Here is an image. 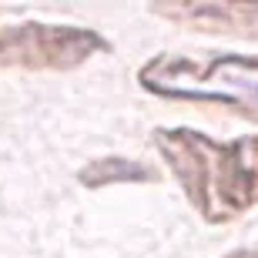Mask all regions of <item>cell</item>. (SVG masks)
I'll list each match as a JSON object with an SVG mask.
<instances>
[{
  "label": "cell",
  "instance_id": "7a4b0ae2",
  "mask_svg": "<svg viewBox=\"0 0 258 258\" xmlns=\"http://www.w3.org/2000/svg\"><path fill=\"white\" fill-rule=\"evenodd\" d=\"M144 91L168 101L221 104L258 121V57L241 54H154L138 71Z\"/></svg>",
  "mask_w": 258,
  "mask_h": 258
},
{
  "label": "cell",
  "instance_id": "8992f818",
  "mask_svg": "<svg viewBox=\"0 0 258 258\" xmlns=\"http://www.w3.org/2000/svg\"><path fill=\"white\" fill-rule=\"evenodd\" d=\"M228 258H258V248L255 251H235V255H228Z\"/></svg>",
  "mask_w": 258,
  "mask_h": 258
},
{
  "label": "cell",
  "instance_id": "277c9868",
  "mask_svg": "<svg viewBox=\"0 0 258 258\" xmlns=\"http://www.w3.org/2000/svg\"><path fill=\"white\" fill-rule=\"evenodd\" d=\"M154 14L174 20L201 34H231V37H258V4L255 0H208V4H158Z\"/></svg>",
  "mask_w": 258,
  "mask_h": 258
},
{
  "label": "cell",
  "instance_id": "3957f363",
  "mask_svg": "<svg viewBox=\"0 0 258 258\" xmlns=\"http://www.w3.org/2000/svg\"><path fill=\"white\" fill-rule=\"evenodd\" d=\"M107 44L101 34L67 24H10L0 27V67L24 71H71Z\"/></svg>",
  "mask_w": 258,
  "mask_h": 258
},
{
  "label": "cell",
  "instance_id": "5b68a950",
  "mask_svg": "<svg viewBox=\"0 0 258 258\" xmlns=\"http://www.w3.org/2000/svg\"><path fill=\"white\" fill-rule=\"evenodd\" d=\"M81 184L87 188H107V184H131V181H154V171L131 158H97L77 171Z\"/></svg>",
  "mask_w": 258,
  "mask_h": 258
},
{
  "label": "cell",
  "instance_id": "6da1fadb",
  "mask_svg": "<svg viewBox=\"0 0 258 258\" xmlns=\"http://www.w3.org/2000/svg\"><path fill=\"white\" fill-rule=\"evenodd\" d=\"M154 148L205 221H231L258 205V134L218 144L195 127H158Z\"/></svg>",
  "mask_w": 258,
  "mask_h": 258
}]
</instances>
